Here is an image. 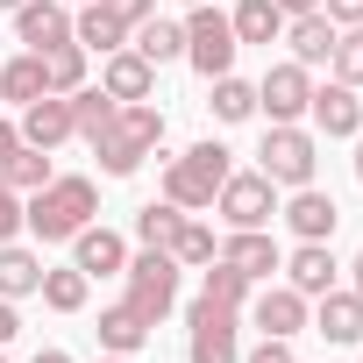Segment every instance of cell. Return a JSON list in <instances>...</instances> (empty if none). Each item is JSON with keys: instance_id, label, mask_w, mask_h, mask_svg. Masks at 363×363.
Masks as SVG:
<instances>
[{"instance_id": "8992f818", "label": "cell", "mask_w": 363, "mask_h": 363, "mask_svg": "<svg viewBox=\"0 0 363 363\" xmlns=\"http://www.w3.org/2000/svg\"><path fill=\"white\" fill-rule=\"evenodd\" d=\"M235 50H242V43H235L228 15L200 0V8L186 15V65H193L200 79H221V72H235Z\"/></svg>"}, {"instance_id": "44dd1931", "label": "cell", "mask_w": 363, "mask_h": 363, "mask_svg": "<svg viewBox=\"0 0 363 363\" xmlns=\"http://www.w3.org/2000/svg\"><path fill=\"white\" fill-rule=\"evenodd\" d=\"M50 150H36V143H15L8 157H0V186H15V193H43L50 186Z\"/></svg>"}, {"instance_id": "e575fe53", "label": "cell", "mask_w": 363, "mask_h": 363, "mask_svg": "<svg viewBox=\"0 0 363 363\" xmlns=\"http://www.w3.org/2000/svg\"><path fill=\"white\" fill-rule=\"evenodd\" d=\"M100 8H107L121 29H135V22H150V15H157V0H100Z\"/></svg>"}, {"instance_id": "277c9868", "label": "cell", "mask_w": 363, "mask_h": 363, "mask_svg": "<svg viewBox=\"0 0 363 363\" xmlns=\"http://www.w3.org/2000/svg\"><path fill=\"white\" fill-rule=\"evenodd\" d=\"M121 278H128V306H135L150 328L178 306V257H171V250H143V257H128Z\"/></svg>"}, {"instance_id": "f35d334b", "label": "cell", "mask_w": 363, "mask_h": 363, "mask_svg": "<svg viewBox=\"0 0 363 363\" xmlns=\"http://www.w3.org/2000/svg\"><path fill=\"white\" fill-rule=\"evenodd\" d=\"M15 335H22V313H15V299H0V349H8Z\"/></svg>"}, {"instance_id": "52a82bcc", "label": "cell", "mask_w": 363, "mask_h": 363, "mask_svg": "<svg viewBox=\"0 0 363 363\" xmlns=\"http://www.w3.org/2000/svg\"><path fill=\"white\" fill-rule=\"evenodd\" d=\"M235 313L242 306H221V299H193V335H186V363H242V349H235Z\"/></svg>"}, {"instance_id": "f6af8a7d", "label": "cell", "mask_w": 363, "mask_h": 363, "mask_svg": "<svg viewBox=\"0 0 363 363\" xmlns=\"http://www.w3.org/2000/svg\"><path fill=\"white\" fill-rule=\"evenodd\" d=\"M100 363H128V356H107V349H100Z\"/></svg>"}, {"instance_id": "ee69618b", "label": "cell", "mask_w": 363, "mask_h": 363, "mask_svg": "<svg viewBox=\"0 0 363 363\" xmlns=\"http://www.w3.org/2000/svg\"><path fill=\"white\" fill-rule=\"evenodd\" d=\"M356 178H363V128H356Z\"/></svg>"}, {"instance_id": "5bb4252c", "label": "cell", "mask_w": 363, "mask_h": 363, "mask_svg": "<svg viewBox=\"0 0 363 363\" xmlns=\"http://www.w3.org/2000/svg\"><path fill=\"white\" fill-rule=\"evenodd\" d=\"M313 335H328V342H363V292H342V285H328L320 299H313Z\"/></svg>"}, {"instance_id": "c3c4849f", "label": "cell", "mask_w": 363, "mask_h": 363, "mask_svg": "<svg viewBox=\"0 0 363 363\" xmlns=\"http://www.w3.org/2000/svg\"><path fill=\"white\" fill-rule=\"evenodd\" d=\"M0 363H8V356H0Z\"/></svg>"}, {"instance_id": "d590c367", "label": "cell", "mask_w": 363, "mask_h": 363, "mask_svg": "<svg viewBox=\"0 0 363 363\" xmlns=\"http://www.w3.org/2000/svg\"><path fill=\"white\" fill-rule=\"evenodd\" d=\"M15 235H22V193L0 186V242H15Z\"/></svg>"}, {"instance_id": "bcb514c9", "label": "cell", "mask_w": 363, "mask_h": 363, "mask_svg": "<svg viewBox=\"0 0 363 363\" xmlns=\"http://www.w3.org/2000/svg\"><path fill=\"white\" fill-rule=\"evenodd\" d=\"M0 8H8V15H15V8H22V0H0Z\"/></svg>"}, {"instance_id": "8fae6325", "label": "cell", "mask_w": 363, "mask_h": 363, "mask_svg": "<svg viewBox=\"0 0 363 363\" xmlns=\"http://www.w3.org/2000/svg\"><path fill=\"white\" fill-rule=\"evenodd\" d=\"M100 93H114V100H150V93H157V65L121 43V50H107V65H100Z\"/></svg>"}, {"instance_id": "7bdbcfd3", "label": "cell", "mask_w": 363, "mask_h": 363, "mask_svg": "<svg viewBox=\"0 0 363 363\" xmlns=\"http://www.w3.org/2000/svg\"><path fill=\"white\" fill-rule=\"evenodd\" d=\"M349 271H356V285H349V292H363V250H356V264H349Z\"/></svg>"}, {"instance_id": "d6a6232c", "label": "cell", "mask_w": 363, "mask_h": 363, "mask_svg": "<svg viewBox=\"0 0 363 363\" xmlns=\"http://www.w3.org/2000/svg\"><path fill=\"white\" fill-rule=\"evenodd\" d=\"M114 107H121L114 93H100V86H79V93H72V128H79V135L93 143V135H100V128L114 121Z\"/></svg>"}, {"instance_id": "f546056e", "label": "cell", "mask_w": 363, "mask_h": 363, "mask_svg": "<svg viewBox=\"0 0 363 363\" xmlns=\"http://www.w3.org/2000/svg\"><path fill=\"white\" fill-rule=\"evenodd\" d=\"M207 86H214V100H207L214 121H250V114H257V86H250V79L221 72V79H207Z\"/></svg>"}, {"instance_id": "b9f144b4", "label": "cell", "mask_w": 363, "mask_h": 363, "mask_svg": "<svg viewBox=\"0 0 363 363\" xmlns=\"http://www.w3.org/2000/svg\"><path fill=\"white\" fill-rule=\"evenodd\" d=\"M29 363H72V356H65V349H36Z\"/></svg>"}, {"instance_id": "2e32d148", "label": "cell", "mask_w": 363, "mask_h": 363, "mask_svg": "<svg viewBox=\"0 0 363 363\" xmlns=\"http://www.w3.org/2000/svg\"><path fill=\"white\" fill-rule=\"evenodd\" d=\"M285 221H292V235H299V242H328L342 214H335V193H320V186H292Z\"/></svg>"}, {"instance_id": "ac0fdd59", "label": "cell", "mask_w": 363, "mask_h": 363, "mask_svg": "<svg viewBox=\"0 0 363 363\" xmlns=\"http://www.w3.org/2000/svg\"><path fill=\"white\" fill-rule=\"evenodd\" d=\"M250 320H257L264 335L292 342V335L306 328V292H292V285H264V292H257V306H250Z\"/></svg>"}, {"instance_id": "6da1fadb", "label": "cell", "mask_w": 363, "mask_h": 363, "mask_svg": "<svg viewBox=\"0 0 363 363\" xmlns=\"http://www.w3.org/2000/svg\"><path fill=\"white\" fill-rule=\"evenodd\" d=\"M157 143H164V114H157L150 100H121L114 121L93 135V157H100L107 178H128V171H143V157H150Z\"/></svg>"}, {"instance_id": "30bf717a", "label": "cell", "mask_w": 363, "mask_h": 363, "mask_svg": "<svg viewBox=\"0 0 363 363\" xmlns=\"http://www.w3.org/2000/svg\"><path fill=\"white\" fill-rule=\"evenodd\" d=\"M15 36L29 50H57V43H72V8L65 0H22L15 8Z\"/></svg>"}, {"instance_id": "603a6c76", "label": "cell", "mask_w": 363, "mask_h": 363, "mask_svg": "<svg viewBox=\"0 0 363 363\" xmlns=\"http://www.w3.org/2000/svg\"><path fill=\"white\" fill-rule=\"evenodd\" d=\"M228 29H235V43H278L285 36V15H278V0H235V15H228Z\"/></svg>"}, {"instance_id": "8d00e7d4", "label": "cell", "mask_w": 363, "mask_h": 363, "mask_svg": "<svg viewBox=\"0 0 363 363\" xmlns=\"http://www.w3.org/2000/svg\"><path fill=\"white\" fill-rule=\"evenodd\" d=\"M242 363H299V356H292V342H278V335H264V342H257V349H250Z\"/></svg>"}, {"instance_id": "1f68e13d", "label": "cell", "mask_w": 363, "mask_h": 363, "mask_svg": "<svg viewBox=\"0 0 363 363\" xmlns=\"http://www.w3.org/2000/svg\"><path fill=\"white\" fill-rule=\"evenodd\" d=\"M178 221H186V207H171V200H150V207L135 214V242H143V250H171Z\"/></svg>"}, {"instance_id": "d6986e66", "label": "cell", "mask_w": 363, "mask_h": 363, "mask_svg": "<svg viewBox=\"0 0 363 363\" xmlns=\"http://www.w3.org/2000/svg\"><path fill=\"white\" fill-rule=\"evenodd\" d=\"M278 271H285V285H292V292L320 299V292L335 285V271H342V264H335V250H328V242H299V250H292Z\"/></svg>"}, {"instance_id": "7dc6e473", "label": "cell", "mask_w": 363, "mask_h": 363, "mask_svg": "<svg viewBox=\"0 0 363 363\" xmlns=\"http://www.w3.org/2000/svg\"><path fill=\"white\" fill-rule=\"evenodd\" d=\"M186 8H200V0H186Z\"/></svg>"}, {"instance_id": "7402d4cb", "label": "cell", "mask_w": 363, "mask_h": 363, "mask_svg": "<svg viewBox=\"0 0 363 363\" xmlns=\"http://www.w3.org/2000/svg\"><path fill=\"white\" fill-rule=\"evenodd\" d=\"M100 349H107V356H135V349H150V320H143L128 299L107 306V313H100Z\"/></svg>"}, {"instance_id": "7c38bea8", "label": "cell", "mask_w": 363, "mask_h": 363, "mask_svg": "<svg viewBox=\"0 0 363 363\" xmlns=\"http://www.w3.org/2000/svg\"><path fill=\"white\" fill-rule=\"evenodd\" d=\"M72 135H79V128H72V93H43V100L22 107V143L57 150V143H72Z\"/></svg>"}, {"instance_id": "cb8c5ba5", "label": "cell", "mask_w": 363, "mask_h": 363, "mask_svg": "<svg viewBox=\"0 0 363 363\" xmlns=\"http://www.w3.org/2000/svg\"><path fill=\"white\" fill-rule=\"evenodd\" d=\"M72 43H79V50H100V57H107V50H121V43H128V29H121V22H114L107 8H100V0H86V8L72 15Z\"/></svg>"}, {"instance_id": "5b68a950", "label": "cell", "mask_w": 363, "mask_h": 363, "mask_svg": "<svg viewBox=\"0 0 363 363\" xmlns=\"http://www.w3.org/2000/svg\"><path fill=\"white\" fill-rule=\"evenodd\" d=\"M313 164H320L313 135H306L299 121H271V135H264V150H257V171L271 178V186H313Z\"/></svg>"}, {"instance_id": "9c48e42d", "label": "cell", "mask_w": 363, "mask_h": 363, "mask_svg": "<svg viewBox=\"0 0 363 363\" xmlns=\"http://www.w3.org/2000/svg\"><path fill=\"white\" fill-rule=\"evenodd\" d=\"M306 100H313L306 65H271V72H264V86H257V107H264L271 121H299V114H306Z\"/></svg>"}, {"instance_id": "4fadbf2b", "label": "cell", "mask_w": 363, "mask_h": 363, "mask_svg": "<svg viewBox=\"0 0 363 363\" xmlns=\"http://www.w3.org/2000/svg\"><path fill=\"white\" fill-rule=\"evenodd\" d=\"M72 264H79L86 278H121V271H128V242H121L114 228H93V221H86V228L72 235Z\"/></svg>"}, {"instance_id": "4316f807", "label": "cell", "mask_w": 363, "mask_h": 363, "mask_svg": "<svg viewBox=\"0 0 363 363\" xmlns=\"http://www.w3.org/2000/svg\"><path fill=\"white\" fill-rule=\"evenodd\" d=\"M43 93H50V86H43V57H36V50H22V57L0 65V100L29 107V100H43Z\"/></svg>"}, {"instance_id": "d4e9b609", "label": "cell", "mask_w": 363, "mask_h": 363, "mask_svg": "<svg viewBox=\"0 0 363 363\" xmlns=\"http://www.w3.org/2000/svg\"><path fill=\"white\" fill-rule=\"evenodd\" d=\"M43 285V257L22 242H0V299H29Z\"/></svg>"}, {"instance_id": "3957f363", "label": "cell", "mask_w": 363, "mask_h": 363, "mask_svg": "<svg viewBox=\"0 0 363 363\" xmlns=\"http://www.w3.org/2000/svg\"><path fill=\"white\" fill-rule=\"evenodd\" d=\"M228 171H235V164H228L221 143H193L186 157H171V164H164V200H171V207H186V214H193V207H214V193H221V178H228Z\"/></svg>"}, {"instance_id": "836d02e7", "label": "cell", "mask_w": 363, "mask_h": 363, "mask_svg": "<svg viewBox=\"0 0 363 363\" xmlns=\"http://www.w3.org/2000/svg\"><path fill=\"white\" fill-rule=\"evenodd\" d=\"M328 65H335V79H342V86H363V22H356V29H335Z\"/></svg>"}, {"instance_id": "ab89813d", "label": "cell", "mask_w": 363, "mask_h": 363, "mask_svg": "<svg viewBox=\"0 0 363 363\" xmlns=\"http://www.w3.org/2000/svg\"><path fill=\"white\" fill-rule=\"evenodd\" d=\"M320 0H278V15H313Z\"/></svg>"}, {"instance_id": "f1b7e54d", "label": "cell", "mask_w": 363, "mask_h": 363, "mask_svg": "<svg viewBox=\"0 0 363 363\" xmlns=\"http://www.w3.org/2000/svg\"><path fill=\"white\" fill-rule=\"evenodd\" d=\"M43 57V86L50 93H79L86 86V50L79 43H57V50H36Z\"/></svg>"}, {"instance_id": "7a4b0ae2", "label": "cell", "mask_w": 363, "mask_h": 363, "mask_svg": "<svg viewBox=\"0 0 363 363\" xmlns=\"http://www.w3.org/2000/svg\"><path fill=\"white\" fill-rule=\"evenodd\" d=\"M93 214H100V186H93V178H50V186L22 207V228L36 242H72Z\"/></svg>"}, {"instance_id": "ffe728a7", "label": "cell", "mask_w": 363, "mask_h": 363, "mask_svg": "<svg viewBox=\"0 0 363 363\" xmlns=\"http://www.w3.org/2000/svg\"><path fill=\"white\" fill-rule=\"evenodd\" d=\"M285 43H292V65H328L335 50V22L313 8V15H285Z\"/></svg>"}, {"instance_id": "60d3db41", "label": "cell", "mask_w": 363, "mask_h": 363, "mask_svg": "<svg viewBox=\"0 0 363 363\" xmlns=\"http://www.w3.org/2000/svg\"><path fill=\"white\" fill-rule=\"evenodd\" d=\"M15 143H22V128H15V121H0V157H8Z\"/></svg>"}, {"instance_id": "9a60e30c", "label": "cell", "mask_w": 363, "mask_h": 363, "mask_svg": "<svg viewBox=\"0 0 363 363\" xmlns=\"http://www.w3.org/2000/svg\"><path fill=\"white\" fill-rule=\"evenodd\" d=\"M306 114H313V128L320 135H356L363 128V100H356V86H313V100H306Z\"/></svg>"}, {"instance_id": "4dcf8cb0", "label": "cell", "mask_w": 363, "mask_h": 363, "mask_svg": "<svg viewBox=\"0 0 363 363\" xmlns=\"http://www.w3.org/2000/svg\"><path fill=\"white\" fill-rule=\"evenodd\" d=\"M86 285H93V278H86L79 264H65V271H43V285H36V292H43V306H50V313H79V306H86Z\"/></svg>"}, {"instance_id": "484cf974", "label": "cell", "mask_w": 363, "mask_h": 363, "mask_svg": "<svg viewBox=\"0 0 363 363\" xmlns=\"http://www.w3.org/2000/svg\"><path fill=\"white\" fill-rule=\"evenodd\" d=\"M128 36H135L128 50H143L150 65H171V57H186V22H164V15H150V22H135Z\"/></svg>"}, {"instance_id": "ba28073f", "label": "cell", "mask_w": 363, "mask_h": 363, "mask_svg": "<svg viewBox=\"0 0 363 363\" xmlns=\"http://www.w3.org/2000/svg\"><path fill=\"white\" fill-rule=\"evenodd\" d=\"M214 214H221L228 228H271V214H278V186H271L264 171H228L221 193H214Z\"/></svg>"}, {"instance_id": "74e56055", "label": "cell", "mask_w": 363, "mask_h": 363, "mask_svg": "<svg viewBox=\"0 0 363 363\" xmlns=\"http://www.w3.org/2000/svg\"><path fill=\"white\" fill-rule=\"evenodd\" d=\"M320 15H328L335 29H356V22H363V0H320Z\"/></svg>"}, {"instance_id": "e0dca14e", "label": "cell", "mask_w": 363, "mask_h": 363, "mask_svg": "<svg viewBox=\"0 0 363 363\" xmlns=\"http://www.w3.org/2000/svg\"><path fill=\"white\" fill-rule=\"evenodd\" d=\"M221 264H235V271L257 285V278H271V271L285 264V250H278L264 228H228V242H221Z\"/></svg>"}, {"instance_id": "83f0119b", "label": "cell", "mask_w": 363, "mask_h": 363, "mask_svg": "<svg viewBox=\"0 0 363 363\" xmlns=\"http://www.w3.org/2000/svg\"><path fill=\"white\" fill-rule=\"evenodd\" d=\"M171 257H178V271H207L214 257H221V242H214V228L207 221H178V235H171Z\"/></svg>"}]
</instances>
